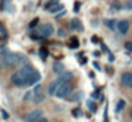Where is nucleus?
Returning a JSON list of instances; mask_svg holds the SVG:
<instances>
[{"instance_id":"1","label":"nucleus","mask_w":132,"mask_h":122,"mask_svg":"<svg viewBox=\"0 0 132 122\" xmlns=\"http://www.w3.org/2000/svg\"><path fill=\"white\" fill-rule=\"evenodd\" d=\"M34 67H33L31 64H27L24 65V67H21L20 70H17L14 74L12 75V82L14 85H19V87H21V85H26L27 82H29L30 77H31V74L34 72Z\"/></svg>"},{"instance_id":"2","label":"nucleus","mask_w":132,"mask_h":122,"mask_svg":"<svg viewBox=\"0 0 132 122\" xmlns=\"http://www.w3.org/2000/svg\"><path fill=\"white\" fill-rule=\"evenodd\" d=\"M54 27H53V24H50V23H44V24L38 26V33H40V37H43V38H48V37H51L53 34H54Z\"/></svg>"},{"instance_id":"3","label":"nucleus","mask_w":132,"mask_h":122,"mask_svg":"<svg viewBox=\"0 0 132 122\" xmlns=\"http://www.w3.org/2000/svg\"><path fill=\"white\" fill-rule=\"evenodd\" d=\"M72 91H74V87H72L71 84H61L55 95H57L58 98H68L72 94Z\"/></svg>"},{"instance_id":"4","label":"nucleus","mask_w":132,"mask_h":122,"mask_svg":"<svg viewBox=\"0 0 132 122\" xmlns=\"http://www.w3.org/2000/svg\"><path fill=\"white\" fill-rule=\"evenodd\" d=\"M40 118H43V109H34L26 116V122H37Z\"/></svg>"},{"instance_id":"5","label":"nucleus","mask_w":132,"mask_h":122,"mask_svg":"<svg viewBox=\"0 0 132 122\" xmlns=\"http://www.w3.org/2000/svg\"><path fill=\"white\" fill-rule=\"evenodd\" d=\"M117 30L119 31L121 34H126L129 30V21L128 20H119V21L117 23Z\"/></svg>"},{"instance_id":"6","label":"nucleus","mask_w":132,"mask_h":122,"mask_svg":"<svg viewBox=\"0 0 132 122\" xmlns=\"http://www.w3.org/2000/svg\"><path fill=\"white\" fill-rule=\"evenodd\" d=\"M121 82H122L125 87L132 88V72H123L121 75Z\"/></svg>"},{"instance_id":"7","label":"nucleus","mask_w":132,"mask_h":122,"mask_svg":"<svg viewBox=\"0 0 132 122\" xmlns=\"http://www.w3.org/2000/svg\"><path fill=\"white\" fill-rule=\"evenodd\" d=\"M72 78V72L71 71H64L61 75H58V81L61 82V84H68V81Z\"/></svg>"},{"instance_id":"8","label":"nucleus","mask_w":132,"mask_h":122,"mask_svg":"<svg viewBox=\"0 0 132 122\" xmlns=\"http://www.w3.org/2000/svg\"><path fill=\"white\" fill-rule=\"evenodd\" d=\"M60 85H61V82L58 81V79L53 81L51 84L48 85V94H50V95H55V94H57V91H58V88H60Z\"/></svg>"},{"instance_id":"9","label":"nucleus","mask_w":132,"mask_h":122,"mask_svg":"<svg viewBox=\"0 0 132 122\" xmlns=\"http://www.w3.org/2000/svg\"><path fill=\"white\" fill-rule=\"evenodd\" d=\"M40 79H41V74L38 72V71H34V72L31 74V77H30L27 85H30V87H31V85H36L38 81H40Z\"/></svg>"},{"instance_id":"10","label":"nucleus","mask_w":132,"mask_h":122,"mask_svg":"<svg viewBox=\"0 0 132 122\" xmlns=\"http://www.w3.org/2000/svg\"><path fill=\"white\" fill-rule=\"evenodd\" d=\"M70 24H71V28H72L74 31H82V30H84L82 23H81V20H78V19H72Z\"/></svg>"},{"instance_id":"11","label":"nucleus","mask_w":132,"mask_h":122,"mask_svg":"<svg viewBox=\"0 0 132 122\" xmlns=\"http://www.w3.org/2000/svg\"><path fill=\"white\" fill-rule=\"evenodd\" d=\"M53 72L57 74V75H61V74L64 72V64L63 62H55V64L53 65Z\"/></svg>"},{"instance_id":"12","label":"nucleus","mask_w":132,"mask_h":122,"mask_svg":"<svg viewBox=\"0 0 132 122\" xmlns=\"http://www.w3.org/2000/svg\"><path fill=\"white\" fill-rule=\"evenodd\" d=\"M84 96V92L82 91H75V94H72L71 96H70V102H78L81 101Z\"/></svg>"},{"instance_id":"13","label":"nucleus","mask_w":132,"mask_h":122,"mask_svg":"<svg viewBox=\"0 0 132 122\" xmlns=\"http://www.w3.org/2000/svg\"><path fill=\"white\" fill-rule=\"evenodd\" d=\"M60 10H65V7H64V4H57V6H54V7H51L48 10V13H51V14H58V11Z\"/></svg>"},{"instance_id":"14","label":"nucleus","mask_w":132,"mask_h":122,"mask_svg":"<svg viewBox=\"0 0 132 122\" xmlns=\"http://www.w3.org/2000/svg\"><path fill=\"white\" fill-rule=\"evenodd\" d=\"M44 94L43 92H37V94H34V98H33V102L34 104H40V102H43L44 101Z\"/></svg>"},{"instance_id":"15","label":"nucleus","mask_w":132,"mask_h":122,"mask_svg":"<svg viewBox=\"0 0 132 122\" xmlns=\"http://www.w3.org/2000/svg\"><path fill=\"white\" fill-rule=\"evenodd\" d=\"M117 20H114V19H109V20H105V26L108 28H111V30H115L117 28Z\"/></svg>"},{"instance_id":"16","label":"nucleus","mask_w":132,"mask_h":122,"mask_svg":"<svg viewBox=\"0 0 132 122\" xmlns=\"http://www.w3.org/2000/svg\"><path fill=\"white\" fill-rule=\"evenodd\" d=\"M125 105H126V102L123 101V99H119V101H118V104H117V107H115V112L119 113L121 111H122L123 108H125Z\"/></svg>"},{"instance_id":"17","label":"nucleus","mask_w":132,"mask_h":122,"mask_svg":"<svg viewBox=\"0 0 132 122\" xmlns=\"http://www.w3.org/2000/svg\"><path fill=\"white\" fill-rule=\"evenodd\" d=\"M85 104H87V107L89 108V111H91V112H95V111H97V105H95L94 101H91V99H87Z\"/></svg>"},{"instance_id":"18","label":"nucleus","mask_w":132,"mask_h":122,"mask_svg":"<svg viewBox=\"0 0 132 122\" xmlns=\"http://www.w3.org/2000/svg\"><path fill=\"white\" fill-rule=\"evenodd\" d=\"M70 41H71V43H70V45H68L70 48H78V45H80V44H78V38H77V37H71Z\"/></svg>"},{"instance_id":"19","label":"nucleus","mask_w":132,"mask_h":122,"mask_svg":"<svg viewBox=\"0 0 132 122\" xmlns=\"http://www.w3.org/2000/svg\"><path fill=\"white\" fill-rule=\"evenodd\" d=\"M33 98H34V92H33V90L31 91H27L26 94H24V101H33Z\"/></svg>"},{"instance_id":"20","label":"nucleus","mask_w":132,"mask_h":122,"mask_svg":"<svg viewBox=\"0 0 132 122\" xmlns=\"http://www.w3.org/2000/svg\"><path fill=\"white\" fill-rule=\"evenodd\" d=\"M57 4H60V2H58V0H50V2L46 4V10L48 11L51 7H54V6H57Z\"/></svg>"},{"instance_id":"21","label":"nucleus","mask_w":132,"mask_h":122,"mask_svg":"<svg viewBox=\"0 0 132 122\" xmlns=\"http://www.w3.org/2000/svg\"><path fill=\"white\" fill-rule=\"evenodd\" d=\"M47 55H48V50H47L46 47H41V48H40V57L47 58Z\"/></svg>"},{"instance_id":"22","label":"nucleus","mask_w":132,"mask_h":122,"mask_svg":"<svg viewBox=\"0 0 132 122\" xmlns=\"http://www.w3.org/2000/svg\"><path fill=\"white\" fill-rule=\"evenodd\" d=\"M72 116H74V118H80V116H81V109H80V108L72 109Z\"/></svg>"},{"instance_id":"23","label":"nucleus","mask_w":132,"mask_h":122,"mask_svg":"<svg viewBox=\"0 0 132 122\" xmlns=\"http://www.w3.org/2000/svg\"><path fill=\"white\" fill-rule=\"evenodd\" d=\"M58 36H60V37H65L67 36L65 28H58Z\"/></svg>"},{"instance_id":"24","label":"nucleus","mask_w":132,"mask_h":122,"mask_svg":"<svg viewBox=\"0 0 132 122\" xmlns=\"http://www.w3.org/2000/svg\"><path fill=\"white\" fill-rule=\"evenodd\" d=\"M0 31H2V34H3V36H7V30L4 28V26L2 24V23H0Z\"/></svg>"},{"instance_id":"25","label":"nucleus","mask_w":132,"mask_h":122,"mask_svg":"<svg viewBox=\"0 0 132 122\" xmlns=\"http://www.w3.org/2000/svg\"><path fill=\"white\" fill-rule=\"evenodd\" d=\"M125 48L129 51V53H132V41H129V43H126L125 44Z\"/></svg>"},{"instance_id":"26","label":"nucleus","mask_w":132,"mask_h":122,"mask_svg":"<svg viewBox=\"0 0 132 122\" xmlns=\"http://www.w3.org/2000/svg\"><path fill=\"white\" fill-rule=\"evenodd\" d=\"M80 6H81V3L80 2H77L74 4V13H77V11H80Z\"/></svg>"},{"instance_id":"27","label":"nucleus","mask_w":132,"mask_h":122,"mask_svg":"<svg viewBox=\"0 0 132 122\" xmlns=\"http://www.w3.org/2000/svg\"><path fill=\"white\" fill-rule=\"evenodd\" d=\"M125 9H126V10H132V0H129V2H126V4H125Z\"/></svg>"},{"instance_id":"28","label":"nucleus","mask_w":132,"mask_h":122,"mask_svg":"<svg viewBox=\"0 0 132 122\" xmlns=\"http://www.w3.org/2000/svg\"><path fill=\"white\" fill-rule=\"evenodd\" d=\"M37 23H38V19H34L31 23H30V27H34V26L37 24Z\"/></svg>"},{"instance_id":"29","label":"nucleus","mask_w":132,"mask_h":122,"mask_svg":"<svg viewBox=\"0 0 132 122\" xmlns=\"http://www.w3.org/2000/svg\"><path fill=\"white\" fill-rule=\"evenodd\" d=\"M2 116L4 119H9V113H6V111H2Z\"/></svg>"},{"instance_id":"30","label":"nucleus","mask_w":132,"mask_h":122,"mask_svg":"<svg viewBox=\"0 0 132 122\" xmlns=\"http://www.w3.org/2000/svg\"><path fill=\"white\" fill-rule=\"evenodd\" d=\"M111 7L114 9V10H119V9H121V6H119V4H112Z\"/></svg>"},{"instance_id":"31","label":"nucleus","mask_w":132,"mask_h":122,"mask_svg":"<svg viewBox=\"0 0 132 122\" xmlns=\"http://www.w3.org/2000/svg\"><path fill=\"white\" fill-rule=\"evenodd\" d=\"M108 60H109V61H111V62H112V61H114V60H115V57H114V55H112V54H111V53H109V54H108Z\"/></svg>"},{"instance_id":"32","label":"nucleus","mask_w":132,"mask_h":122,"mask_svg":"<svg viewBox=\"0 0 132 122\" xmlns=\"http://www.w3.org/2000/svg\"><path fill=\"white\" fill-rule=\"evenodd\" d=\"M37 122H48V119H47V118H44V116H43V118H40Z\"/></svg>"},{"instance_id":"33","label":"nucleus","mask_w":132,"mask_h":122,"mask_svg":"<svg viewBox=\"0 0 132 122\" xmlns=\"http://www.w3.org/2000/svg\"><path fill=\"white\" fill-rule=\"evenodd\" d=\"M98 96H100V92H94V94H92V98H98Z\"/></svg>"},{"instance_id":"34","label":"nucleus","mask_w":132,"mask_h":122,"mask_svg":"<svg viewBox=\"0 0 132 122\" xmlns=\"http://www.w3.org/2000/svg\"><path fill=\"white\" fill-rule=\"evenodd\" d=\"M64 14H65V10H63L61 13H58V14H57V17H61V16H64Z\"/></svg>"},{"instance_id":"35","label":"nucleus","mask_w":132,"mask_h":122,"mask_svg":"<svg viewBox=\"0 0 132 122\" xmlns=\"http://www.w3.org/2000/svg\"><path fill=\"white\" fill-rule=\"evenodd\" d=\"M94 67L97 68V70H101V68H100V65H98V62H94Z\"/></svg>"},{"instance_id":"36","label":"nucleus","mask_w":132,"mask_h":122,"mask_svg":"<svg viewBox=\"0 0 132 122\" xmlns=\"http://www.w3.org/2000/svg\"><path fill=\"white\" fill-rule=\"evenodd\" d=\"M131 119H132V112H131Z\"/></svg>"}]
</instances>
